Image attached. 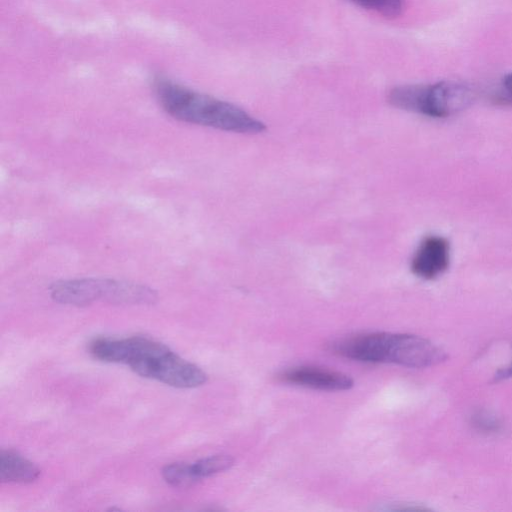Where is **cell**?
<instances>
[{
    "mask_svg": "<svg viewBox=\"0 0 512 512\" xmlns=\"http://www.w3.org/2000/svg\"><path fill=\"white\" fill-rule=\"evenodd\" d=\"M154 92L162 109L173 118L219 130L255 134L266 129L263 122L229 102L158 78Z\"/></svg>",
    "mask_w": 512,
    "mask_h": 512,
    "instance_id": "6da1fadb",
    "label": "cell"
},
{
    "mask_svg": "<svg viewBox=\"0 0 512 512\" xmlns=\"http://www.w3.org/2000/svg\"><path fill=\"white\" fill-rule=\"evenodd\" d=\"M51 298L59 303L83 306L96 301L113 304H153L157 293L150 287L121 280L83 278L53 283Z\"/></svg>",
    "mask_w": 512,
    "mask_h": 512,
    "instance_id": "7a4b0ae2",
    "label": "cell"
},
{
    "mask_svg": "<svg viewBox=\"0 0 512 512\" xmlns=\"http://www.w3.org/2000/svg\"><path fill=\"white\" fill-rule=\"evenodd\" d=\"M388 99L399 109L443 118L469 107L475 93L464 83L442 81L431 85L398 86L390 91Z\"/></svg>",
    "mask_w": 512,
    "mask_h": 512,
    "instance_id": "3957f363",
    "label": "cell"
},
{
    "mask_svg": "<svg viewBox=\"0 0 512 512\" xmlns=\"http://www.w3.org/2000/svg\"><path fill=\"white\" fill-rule=\"evenodd\" d=\"M128 365L142 377L177 388L198 387L207 380L201 368L182 359L163 343L131 360Z\"/></svg>",
    "mask_w": 512,
    "mask_h": 512,
    "instance_id": "277c9868",
    "label": "cell"
},
{
    "mask_svg": "<svg viewBox=\"0 0 512 512\" xmlns=\"http://www.w3.org/2000/svg\"><path fill=\"white\" fill-rule=\"evenodd\" d=\"M446 354L433 343L416 335L380 333L378 362L422 368L443 361Z\"/></svg>",
    "mask_w": 512,
    "mask_h": 512,
    "instance_id": "5b68a950",
    "label": "cell"
},
{
    "mask_svg": "<svg viewBox=\"0 0 512 512\" xmlns=\"http://www.w3.org/2000/svg\"><path fill=\"white\" fill-rule=\"evenodd\" d=\"M449 260L447 240L440 236H428L418 246L411 261V270L422 279L432 280L446 271Z\"/></svg>",
    "mask_w": 512,
    "mask_h": 512,
    "instance_id": "8992f818",
    "label": "cell"
},
{
    "mask_svg": "<svg viewBox=\"0 0 512 512\" xmlns=\"http://www.w3.org/2000/svg\"><path fill=\"white\" fill-rule=\"evenodd\" d=\"M286 382L319 390L342 391L353 386V380L346 374L315 367H298L282 375Z\"/></svg>",
    "mask_w": 512,
    "mask_h": 512,
    "instance_id": "52a82bcc",
    "label": "cell"
},
{
    "mask_svg": "<svg viewBox=\"0 0 512 512\" xmlns=\"http://www.w3.org/2000/svg\"><path fill=\"white\" fill-rule=\"evenodd\" d=\"M40 475V469L31 461L11 450L0 452V480L2 482L29 483Z\"/></svg>",
    "mask_w": 512,
    "mask_h": 512,
    "instance_id": "ba28073f",
    "label": "cell"
},
{
    "mask_svg": "<svg viewBox=\"0 0 512 512\" xmlns=\"http://www.w3.org/2000/svg\"><path fill=\"white\" fill-rule=\"evenodd\" d=\"M234 463L230 455H213L197 460L191 464L192 471L198 480L229 469Z\"/></svg>",
    "mask_w": 512,
    "mask_h": 512,
    "instance_id": "9c48e42d",
    "label": "cell"
},
{
    "mask_svg": "<svg viewBox=\"0 0 512 512\" xmlns=\"http://www.w3.org/2000/svg\"><path fill=\"white\" fill-rule=\"evenodd\" d=\"M164 480L174 487H188L195 484L197 477L192 471L191 464L176 462L166 465L162 469Z\"/></svg>",
    "mask_w": 512,
    "mask_h": 512,
    "instance_id": "30bf717a",
    "label": "cell"
},
{
    "mask_svg": "<svg viewBox=\"0 0 512 512\" xmlns=\"http://www.w3.org/2000/svg\"><path fill=\"white\" fill-rule=\"evenodd\" d=\"M362 8L372 10L388 18H395L402 14L403 0H351Z\"/></svg>",
    "mask_w": 512,
    "mask_h": 512,
    "instance_id": "8fae6325",
    "label": "cell"
},
{
    "mask_svg": "<svg viewBox=\"0 0 512 512\" xmlns=\"http://www.w3.org/2000/svg\"><path fill=\"white\" fill-rule=\"evenodd\" d=\"M503 89L505 92V97H507L509 100H512V73H509L504 77Z\"/></svg>",
    "mask_w": 512,
    "mask_h": 512,
    "instance_id": "7c38bea8",
    "label": "cell"
},
{
    "mask_svg": "<svg viewBox=\"0 0 512 512\" xmlns=\"http://www.w3.org/2000/svg\"><path fill=\"white\" fill-rule=\"evenodd\" d=\"M512 376V365L505 370H501L495 376V379H503Z\"/></svg>",
    "mask_w": 512,
    "mask_h": 512,
    "instance_id": "4fadbf2b",
    "label": "cell"
}]
</instances>
